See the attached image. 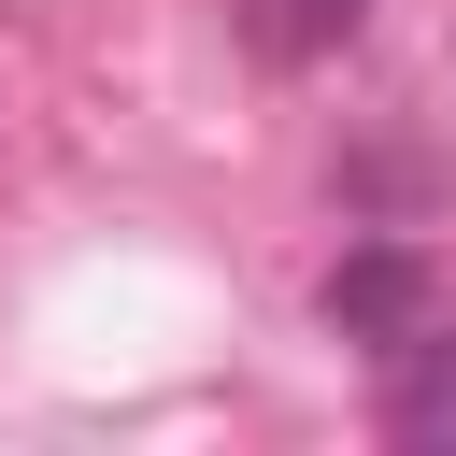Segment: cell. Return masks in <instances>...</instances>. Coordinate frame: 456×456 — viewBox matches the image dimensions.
Masks as SVG:
<instances>
[{"label": "cell", "instance_id": "obj_3", "mask_svg": "<svg viewBox=\"0 0 456 456\" xmlns=\"http://www.w3.org/2000/svg\"><path fill=\"white\" fill-rule=\"evenodd\" d=\"M385 442H413V456H456V342H413V370L385 385Z\"/></svg>", "mask_w": 456, "mask_h": 456}, {"label": "cell", "instance_id": "obj_2", "mask_svg": "<svg viewBox=\"0 0 456 456\" xmlns=\"http://www.w3.org/2000/svg\"><path fill=\"white\" fill-rule=\"evenodd\" d=\"M370 28V0H242V43L271 57V71H314V57H342Z\"/></svg>", "mask_w": 456, "mask_h": 456}, {"label": "cell", "instance_id": "obj_1", "mask_svg": "<svg viewBox=\"0 0 456 456\" xmlns=\"http://www.w3.org/2000/svg\"><path fill=\"white\" fill-rule=\"evenodd\" d=\"M328 328H342V342H385V356L442 342V285H428V256H413V242H356V256L328 271Z\"/></svg>", "mask_w": 456, "mask_h": 456}]
</instances>
